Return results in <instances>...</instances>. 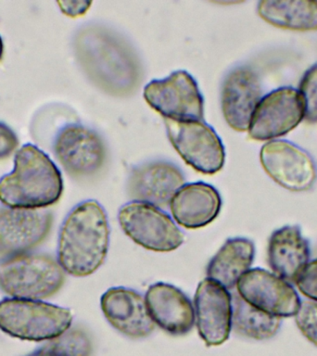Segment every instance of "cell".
I'll return each mask as SVG.
<instances>
[{
  "label": "cell",
  "mask_w": 317,
  "mask_h": 356,
  "mask_svg": "<svg viewBox=\"0 0 317 356\" xmlns=\"http://www.w3.org/2000/svg\"><path fill=\"white\" fill-rule=\"evenodd\" d=\"M107 213L97 200L74 206L61 225L57 260L66 274L88 277L104 263L110 246Z\"/></svg>",
  "instance_id": "obj_1"
},
{
  "label": "cell",
  "mask_w": 317,
  "mask_h": 356,
  "mask_svg": "<svg viewBox=\"0 0 317 356\" xmlns=\"http://www.w3.org/2000/svg\"><path fill=\"white\" fill-rule=\"evenodd\" d=\"M78 38V55L86 74L106 93L127 96L140 83L141 69L135 51L113 31L89 26Z\"/></svg>",
  "instance_id": "obj_2"
},
{
  "label": "cell",
  "mask_w": 317,
  "mask_h": 356,
  "mask_svg": "<svg viewBox=\"0 0 317 356\" xmlns=\"http://www.w3.org/2000/svg\"><path fill=\"white\" fill-rule=\"evenodd\" d=\"M63 192L60 170L33 144L16 152L13 172L0 178V202L7 207L46 209L57 203Z\"/></svg>",
  "instance_id": "obj_3"
},
{
  "label": "cell",
  "mask_w": 317,
  "mask_h": 356,
  "mask_svg": "<svg viewBox=\"0 0 317 356\" xmlns=\"http://www.w3.org/2000/svg\"><path fill=\"white\" fill-rule=\"evenodd\" d=\"M66 280L57 259L27 252L0 260V291L16 299L43 300L54 296Z\"/></svg>",
  "instance_id": "obj_4"
},
{
  "label": "cell",
  "mask_w": 317,
  "mask_h": 356,
  "mask_svg": "<svg viewBox=\"0 0 317 356\" xmlns=\"http://www.w3.org/2000/svg\"><path fill=\"white\" fill-rule=\"evenodd\" d=\"M72 312L43 300L7 298L0 302V330L13 338L47 341L71 328Z\"/></svg>",
  "instance_id": "obj_5"
},
{
  "label": "cell",
  "mask_w": 317,
  "mask_h": 356,
  "mask_svg": "<svg viewBox=\"0 0 317 356\" xmlns=\"http://www.w3.org/2000/svg\"><path fill=\"white\" fill-rule=\"evenodd\" d=\"M118 220L127 236L152 252H172L185 241V235L171 216L147 203L130 202L122 205Z\"/></svg>",
  "instance_id": "obj_6"
},
{
  "label": "cell",
  "mask_w": 317,
  "mask_h": 356,
  "mask_svg": "<svg viewBox=\"0 0 317 356\" xmlns=\"http://www.w3.org/2000/svg\"><path fill=\"white\" fill-rule=\"evenodd\" d=\"M164 122L170 142L188 165L204 175L221 171L225 161V147L216 130L204 120L164 119Z\"/></svg>",
  "instance_id": "obj_7"
},
{
  "label": "cell",
  "mask_w": 317,
  "mask_h": 356,
  "mask_svg": "<svg viewBox=\"0 0 317 356\" xmlns=\"http://www.w3.org/2000/svg\"><path fill=\"white\" fill-rule=\"evenodd\" d=\"M144 99L164 119L203 121L204 118V99L199 86L193 76L183 70L147 83Z\"/></svg>",
  "instance_id": "obj_8"
},
{
  "label": "cell",
  "mask_w": 317,
  "mask_h": 356,
  "mask_svg": "<svg viewBox=\"0 0 317 356\" xmlns=\"http://www.w3.org/2000/svg\"><path fill=\"white\" fill-rule=\"evenodd\" d=\"M260 161L266 174L289 191H308L316 183V160L293 142L283 139L266 142L261 147Z\"/></svg>",
  "instance_id": "obj_9"
},
{
  "label": "cell",
  "mask_w": 317,
  "mask_h": 356,
  "mask_svg": "<svg viewBox=\"0 0 317 356\" xmlns=\"http://www.w3.org/2000/svg\"><path fill=\"white\" fill-rule=\"evenodd\" d=\"M304 117V102L299 90L282 86L261 97L247 132L253 140H275L294 130Z\"/></svg>",
  "instance_id": "obj_10"
},
{
  "label": "cell",
  "mask_w": 317,
  "mask_h": 356,
  "mask_svg": "<svg viewBox=\"0 0 317 356\" xmlns=\"http://www.w3.org/2000/svg\"><path fill=\"white\" fill-rule=\"evenodd\" d=\"M53 152L67 174L74 178L96 175L106 161V147L97 132L85 125L70 124L58 131Z\"/></svg>",
  "instance_id": "obj_11"
},
{
  "label": "cell",
  "mask_w": 317,
  "mask_h": 356,
  "mask_svg": "<svg viewBox=\"0 0 317 356\" xmlns=\"http://www.w3.org/2000/svg\"><path fill=\"white\" fill-rule=\"evenodd\" d=\"M236 293L257 310L285 318L296 316L300 300L293 286L273 272L250 269L236 283Z\"/></svg>",
  "instance_id": "obj_12"
},
{
  "label": "cell",
  "mask_w": 317,
  "mask_h": 356,
  "mask_svg": "<svg viewBox=\"0 0 317 356\" xmlns=\"http://www.w3.org/2000/svg\"><path fill=\"white\" fill-rule=\"evenodd\" d=\"M52 224L53 214L47 209L0 208V260L40 246Z\"/></svg>",
  "instance_id": "obj_13"
},
{
  "label": "cell",
  "mask_w": 317,
  "mask_h": 356,
  "mask_svg": "<svg viewBox=\"0 0 317 356\" xmlns=\"http://www.w3.org/2000/svg\"><path fill=\"white\" fill-rule=\"evenodd\" d=\"M197 332L208 347L219 346L232 330V294L221 284L205 278L197 285L194 298Z\"/></svg>",
  "instance_id": "obj_14"
},
{
  "label": "cell",
  "mask_w": 317,
  "mask_h": 356,
  "mask_svg": "<svg viewBox=\"0 0 317 356\" xmlns=\"http://www.w3.org/2000/svg\"><path fill=\"white\" fill-rule=\"evenodd\" d=\"M185 181V175L175 164L149 161L132 169L127 180V193L133 202L166 208Z\"/></svg>",
  "instance_id": "obj_15"
},
{
  "label": "cell",
  "mask_w": 317,
  "mask_h": 356,
  "mask_svg": "<svg viewBox=\"0 0 317 356\" xmlns=\"http://www.w3.org/2000/svg\"><path fill=\"white\" fill-rule=\"evenodd\" d=\"M261 97L260 78L250 67L231 70L221 91L222 111L227 124L238 132L247 131Z\"/></svg>",
  "instance_id": "obj_16"
},
{
  "label": "cell",
  "mask_w": 317,
  "mask_h": 356,
  "mask_svg": "<svg viewBox=\"0 0 317 356\" xmlns=\"http://www.w3.org/2000/svg\"><path fill=\"white\" fill-rule=\"evenodd\" d=\"M100 307L111 327L128 338H147L155 330L145 298L132 289H108L100 299Z\"/></svg>",
  "instance_id": "obj_17"
},
{
  "label": "cell",
  "mask_w": 317,
  "mask_h": 356,
  "mask_svg": "<svg viewBox=\"0 0 317 356\" xmlns=\"http://www.w3.org/2000/svg\"><path fill=\"white\" fill-rule=\"evenodd\" d=\"M145 302L153 323L169 335H186L193 328V305L177 286L163 282L153 284L147 289Z\"/></svg>",
  "instance_id": "obj_18"
},
{
  "label": "cell",
  "mask_w": 317,
  "mask_h": 356,
  "mask_svg": "<svg viewBox=\"0 0 317 356\" xmlns=\"http://www.w3.org/2000/svg\"><path fill=\"white\" fill-rule=\"evenodd\" d=\"M169 206L178 225L186 229H197L217 218L222 199L219 191L210 184L189 183L178 189Z\"/></svg>",
  "instance_id": "obj_19"
},
{
  "label": "cell",
  "mask_w": 317,
  "mask_h": 356,
  "mask_svg": "<svg viewBox=\"0 0 317 356\" xmlns=\"http://www.w3.org/2000/svg\"><path fill=\"white\" fill-rule=\"evenodd\" d=\"M307 239L298 225H285L272 233L267 248V259L273 273L288 282H293L310 261Z\"/></svg>",
  "instance_id": "obj_20"
},
{
  "label": "cell",
  "mask_w": 317,
  "mask_h": 356,
  "mask_svg": "<svg viewBox=\"0 0 317 356\" xmlns=\"http://www.w3.org/2000/svg\"><path fill=\"white\" fill-rule=\"evenodd\" d=\"M254 256L255 245L250 239L239 236L228 238L211 259L206 275L232 291L239 278L250 269Z\"/></svg>",
  "instance_id": "obj_21"
},
{
  "label": "cell",
  "mask_w": 317,
  "mask_h": 356,
  "mask_svg": "<svg viewBox=\"0 0 317 356\" xmlns=\"http://www.w3.org/2000/svg\"><path fill=\"white\" fill-rule=\"evenodd\" d=\"M259 16L281 29L309 32L317 30V2L302 0H263Z\"/></svg>",
  "instance_id": "obj_22"
},
{
  "label": "cell",
  "mask_w": 317,
  "mask_h": 356,
  "mask_svg": "<svg viewBox=\"0 0 317 356\" xmlns=\"http://www.w3.org/2000/svg\"><path fill=\"white\" fill-rule=\"evenodd\" d=\"M232 294V330L238 335L254 341L274 338L281 327V318L269 316L245 302L236 291Z\"/></svg>",
  "instance_id": "obj_23"
},
{
  "label": "cell",
  "mask_w": 317,
  "mask_h": 356,
  "mask_svg": "<svg viewBox=\"0 0 317 356\" xmlns=\"http://www.w3.org/2000/svg\"><path fill=\"white\" fill-rule=\"evenodd\" d=\"M90 336L81 327L69 328L26 356H91Z\"/></svg>",
  "instance_id": "obj_24"
},
{
  "label": "cell",
  "mask_w": 317,
  "mask_h": 356,
  "mask_svg": "<svg viewBox=\"0 0 317 356\" xmlns=\"http://www.w3.org/2000/svg\"><path fill=\"white\" fill-rule=\"evenodd\" d=\"M299 92L305 108V121L317 122V63L306 70L300 82Z\"/></svg>",
  "instance_id": "obj_25"
},
{
  "label": "cell",
  "mask_w": 317,
  "mask_h": 356,
  "mask_svg": "<svg viewBox=\"0 0 317 356\" xmlns=\"http://www.w3.org/2000/svg\"><path fill=\"white\" fill-rule=\"evenodd\" d=\"M295 322L302 335L317 346V302L310 300L300 302Z\"/></svg>",
  "instance_id": "obj_26"
},
{
  "label": "cell",
  "mask_w": 317,
  "mask_h": 356,
  "mask_svg": "<svg viewBox=\"0 0 317 356\" xmlns=\"http://www.w3.org/2000/svg\"><path fill=\"white\" fill-rule=\"evenodd\" d=\"M294 283L300 293L309 300L317 302V258L309 261L303 267Z\"/></svg>",
  "instance_id": "obj_27"
},
{
  "label": "cell",
  "mask_w": 317,
  "mask_h": 356,
  "mask_svg": "<svg viewBox=\"0 0 317 356\" xmlns=\"http://www.w3.org/2000/svg\"><path fill=\"white\" fill-rule=\"evenodd\" d=\"M19 146L15 132L4 122H0V160L10 157Z\"/></svg>",
  "instance_id": "obj_28"
},
{
  "label": "cell",
  "mask_w": 317,
  "mask_h": 356,
  "mask_svg": "<svg viewBox=\"0 0 317 356\" xmlns=\"http://www.w3.org/2000/svg\"><path fill=\"white\" fill-rule=\"evenodd\" d=\"M61 13L66 16L76 18L86 13L92 5L91 1H58Z\"/></svg>",
  "instance_id": "obj_29"
},
{
  "label": "cell",
  "mask_w": 317,
  "mask_h": 356,
  "mask_svg": "<svg viewBox=\"0 0 317 356\" xmlns=\"http://www.w3.org/2000/svg\"><path fill=\"white\" fill-rule=\"evenodd\" d=\"M3 53H4V44H3L1 36H0V60L3 57Z\"/></svg>",
  "instance_id": "obj_30"
}]
</instances>
